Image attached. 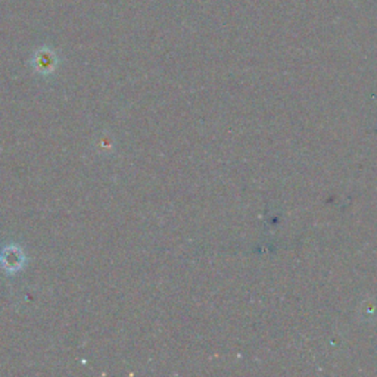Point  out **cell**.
Wrapping results in <instances>:
<instances>
[{
    "label": "cell",
    "mask_w": 377,
    "mask_h": 377,
    "mask_svg": "<svg viewBox=\"0 0 377 377\" xmlns=\"http://www.w3.org/2000/svg\"><path fill=\"white\" fill-rule=\"evenodd\" d=\"M0 262L6 271L15 273L24 264V254L17 246H8L0 254Z\"/></svg>",
    "instance_id": "obj_1"
},
{
    "label": "cell",
    "mask_w": 377,
    "mask_h": 377,
    "mask_svg": "<svg viewBox=\"0 0 377 377\" xmlns=\"http://www.w3.org/2000/svg\"><path fill=\"white\" fill-rule=\"evenodd\" d=\"M53 56L49 53V52H44V53H40L39 58H37V68L42 71V73H49L52 68H53Z\"/></svg>",
    "instance_id": "obj_2"
}]
</instances>
